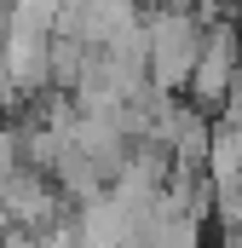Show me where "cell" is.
<instances>
[{
  "instance_id": "1",
  "label": "cell",
  "mask_w": 242,
  "mask_h": 248,
  "mask_svg": "<svg viewBox=\"0 0 242 248\" xmlns=\"http://www.w3.org/2000/svg\"><path fill=\"white\" fill-rule=\"evenodd\" d=\"M202 52V23L184 0H162L156 17H144V69L156 93H179Z\"/></svg>"
},
{
  "instance_id": "2",
  "label": "cell",
  "mask_w": 242,
  "mask_h": 248,
  "mask_svg": "<svg viewBox=\"0 0 242 248\" xmlns=\"http://www.w3.org/2000/svg\"><path fill=\"white\" fill-rule=\"evenodd\" d=\"M242 75V46H237V29L231 23H213L202 29V52H196V69H190V98L208 110V104H225V93L237 87Z\"/></svg>"
}]
</instances>
